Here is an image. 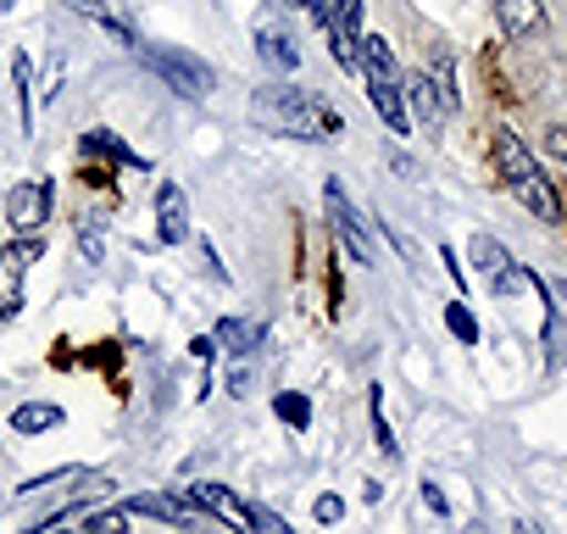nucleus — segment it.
Listing matches in <instances>:
<instances>
[{
	"label": "nucleus",
	"mask_w": 567,
	"mask_h": 534,
	"mask_svg": "<svg viewBox=\"0 0 567 534\" xmlns=\"http://www.w3.org/2000/svg\"><path fill=\"white\" fill-rule=\"evenodd\" d=\"M250 117H256L267 134H284V140H340V134H346V117H340L329 101H318L312 90H290V84L256 90Z\"/></svg>",
	"instance_id": "f257e3e1"
},
{
	"label": "nucleus",
	"mask_w": 567,
	"mask_h": 534,
	"mask_svg": "<svg viewBox=\"0 0 567 534\" xmlns=\"http://www.w3.org/2000/svg\"><path fill=\"white\" fill-rule=\"evenodd\" d=\"M501 178H506V189L539 217V223H561V195H556V184L545 178V167L528 156V145L517 140V134H501Z\"/></svg>",
	"instance_id": "f03ea898"
},
{
	"label": "nucleus",
	"mask_w": 567,
	"mask_h": 534,
	"mask_svg": "<svg viewBox=\"0 0 567 534\" xmlns=\"http://www.w3.org/2000/svg\"><path fill=\"white\" fill-rule=\"evenodd\" d=\"M362 79H368V101H373V112H379L395 134H406V129H412V112H406V79H401V68H395V51H390L379 34L362 40Z\"/></svg>",
	"instance_id": "7ed1b4c3"
},
{
	"label": "nucleus",
	"mask_w": 567,
	"mask_h": 534,
	"mask_svg": "<svg viewBox=\"0 0 567 534\" xmlns=\"http://www.w3.org/2000/svg\"><path fill=\"white\" fill-rule=\"evenodd\" d=\"M140 62H145L173 95H184V101H206V95H212V68L195 62V57H184V51H173V45H140Z\"/></svg>",
	"instance_id": "20e7f679"
},
{
	"label": "nucleus",
	"mask_w": 567,
	"mask_h": 534,
	"mask_svg": "<svg viewBox=\"0 0 567 534\" xmlns=\"http://www.w3.org/2000/svg\"><path fill=\"white\" fill-rule=\"evenodd\" d=\"M45 256V245L34 234H18L7 250H0V324H12L23 312V279H29V267Z\"/></svg>",
	"instance_id": "39448f33"
},
{
	"label": "nucleus",
	"mask_w": 567,
	"mask_h": 534,
	"mask_svg": "<svg viewBox=\"0 0 567 534\" xmlns=\"http://www.w3.org/2000/svg\"><path fill=\"white\" fill-rule=\"evenodd\" d=\"M323 212H329V228L340 234V245H346L362 267H373V234H368V223H362V212L351 206V195H346L340 178L323 184Z\"/></svg>",
	"instance_id": "423d86ee"
},
{
	"label": "nucleus",
	"mask_w": 567,
	"mask_h": 534,
	"mask_svg": "<svg viewBox=\"0 0 567 534\" xmlns=\"http://www.w3.org/2000/svg\"><path fill=\"white\" fill-rule=\"evenodd\" d=\"M406 95H412V106H417V123H423V129H440V123L456 112V79H451V62L440 57L434 73H429V79L417 73Z\"/></svg>",
	"instance_id": "0eeeda50"
},
{
	"label": "nucleus",
	"mask_w": 567,
	"mask_h": 534,
	"mask_svg": "<svg viewBox=\"0 0 567 534\" xmlns=\"http://www.w3.org/2000/svg\"><path fill=\"white\" fill-rule=\"evenodd\" d=\"M7 223L12 234H40V223H51V178H23L7 195Z\"/></svg>",
	"instance_id": "6e6552de"
},
{
	"label": "nucleus",
	"mask_w": 567,
	"mask_h": 534,
	"mask_svg": "<svg viewBox=\"0 0 567 534\" xmlns=\"http://www.w3.org/2000/svg\"><path fill=\"white\" fill-rule=\"evenodd\" d=\"M189 495H195L217 523H228V528H239V534H261V528H256V506H250V501H239L228 484H212V479H206V484H195Z\"/></svg>",
	"instance_id": "1a4fd4ad"
},
{
	"label": "nucleus",
	"mask_w": 567,
	"mask_h": 534,
	"mask_svg": "<svg viewBox=\"0 0 567 534\" xmlns=\"http://www.w3.org/2000/svg\"><path fill=\"white\" fill-rule=\"evenodd\" d=\"M329 34V45H334V62L340 68H362V0H346V7L334 12V23L323 29Z\"/></svg>",
	"instance_id": "9d476101"
},
{
	"label": "nucleus",
	"mask_w": 567,
	"mask_h": 534,
	"mask_svg": "<svg viewBox=\"0 0 567 534\" xmlns=\"http://www.w3.org/2000/svg\"><path fill=\"white\" fill-rule=\"evenodd\" d=\"M156 234L167 245H184L189 239V201L178 184H156Z\"/></svg>",
	"instance_id": "9b49d317"
},
{
	"label": "nucleus",
	"mask_w": 567,
	"mask_h": 534,
	"mask_svg": "<svg viewBox=\"0 0 567 534\" xmlns=\"http://www.w3.org/2000/svg\"><path fill=\"white\" fill-rule=\"evenodd\" d=\"M495 18L506 29V40H528L545 29V7L539 0H495Z\"/></svg>",
	"instance_id": "f8f14e48"
},
{
	"label": "nucleus",
	"mask_w": 567,
	"mask_h": 534,
	"mask_svg": "<svg viewBox=\"0 0 567 534\" xmlns=\"http://www.w3.org/2000/svg\"><path fill=\"white\" fill-rule=\"evenodd\" d=\"M256 51H261V62H267L272 73H296V68H301L296 40L284 34V29H272V23H261V29H256Z\"/></svg>",
	"instance_id": "ddd939ff"
},
{
	"label": "nucleus",
	"mask_w": 567,
	"mask_h": 534,
	"mask_svg": "<svg viewBox=\"0 0 567 534\" xmlns=\"http://www.w3.org/2000/svg\"><path fill=\"white\" fill-rule=\"evenodd\" d=\"M212 340H217L228 357H256V346H261V324H250V318H223Z\"/></svg>",
	"instance_id": "4468645a"
},
{
	"label": "nucleus",
	"mask_w": 567,
	"mask_h": 534,
	"mask_svg": "<svg viewBox=\"0 0 567 534\" xmlns=\"http://www.w3.org/2000/svg\"><path fill=\"white\" fill-rule=\"evenodd\" d=\"M7 423H12V434H45V429L62 423V407L56 401H23Z\"/></svg>",
	"instance_id": "2eb2a0df"
},
{
	"label": "nucleus",
	"mask_w": 567,
	"mask_h": 534,
	"mask_svg": "<svg viewBox=\"0 0 567 534\" xmlns=\"http://www.w3.org/2000/svg\"><path fill=\"white\" fill-rule=\"evenodd\" d=\"M272 412H278L284 423H290V429H312V401H307L301 390H278Z\"/></svg>",
	"instance_id": "dca6fc26"
},
{
	"label": "nucleus",
	"mask_w": 567,
	"mask_h": 534,
	"mask_svg": "<svg viewBox=\"0 0 567 534\" xmlns=\"http://www.w3.org/2000/svg\"><path fill=\"white\" fill-rule=\"evenodd\" d=\"M84 151H95V156H112V162H128V167H145V162H140V156H134V151L117 140V134H106V129H90V134H84Z\"/></svg>",
	"instance_id": "f3484780"
},
{
	"label": "nucleus",
	"mask_w": 567,
	"mask_h": 534,
	"mask_svg": "<svg viewBox=\"0 0 567 534\" xmlns=\"http://www.w3.org/2000/svg\"><path fill=\"white\" fill-rule=\"evenodd\" d=\"M12 84H18V123L34 129V95H29L34 84H29V57H23V51L12 57Z\"/></svg>",
	"instance_id": "a211bd4d"
},
{
	"label": "nucleus",
	"mask_w": 567,
	"mask_h": 534,
	"mask_svg": "<svg viewBox=\"0 0 567 534\" xmlns=\"http://www.w3.org/2000/svg\"><path fill=\"white\" fill-rule=\"evenodd\" d=\"M467 250H473V267H484L489 279H495V274H506V267H512V256H506V250H501V245H495L489 234H478V239H473Z\"/></svg>",
	"instance_id": "6ab92c4d"
},
{
	"label": "nucleus",
	"mask_w": 567,
	"mask_h": 534,
	"mask_svg": "<svg viewBox=\"0 0 567 534\" xmlns=\"http://www.w3.org/2000/svg\"><path fill=\"white\" fill-rule=\"evenodd\" d=\"M445 329H451L462 346H473V340H478V318L467 312V301H451V307H445Z\"/></svg>",
	"instance_id": "aec40b11"
},
{
	"label": "nucleus",
	"mask_w": 567,
	"mask_h": 534,
	"mask_svg": "<svg viewBox=\"0 0 567 534\" xmlns=\"http://www.w3.org/2000/svg\"><path fill=\"white\" fill-rule=\"evenodd\" d=\"M368 412H373V434H379V451H384V456H395L401 445H395V434H390V423H384V396H379V384H373V396H368Z\"/></svg>",
	"instance_id": "412c9836"
},
{
	"label": "nucleus",
	"mask_w": 567,
	"mask_h": 534,
	"mask_svg": "<svg viewBox=\"0 0 567 534\" xmlns=\"http://www.w3.org/2000/svg\"><path fill=\"white\" fill-rule=\"evenodd\" d=\"M84 534H128V506H106L84 523Z\"/></svg>",
	"instance_id": "4be33fe9"
},
{
	"label": "nucleus",
	"mask_w": 567,
	"mask_h": 534,
	"mask_svg": "<svg viewBox=\"0 0 567 534\" xmlns=\"http://www.w3.org/2000/svg\"><path fill=\"white\" fill-rule=\"evenodd\" d=\"M68 7H73V12H84V18H95V23H106V29H112L117 40H128V29H123V23H112L106 0H68ZM128 45H134V40H128Z\"/></svg>",
	"instance_id": "5701e85b"
},
{
	"label": "nucleus",
	"mask_w": 567,
	"mask_h": 534,
	"mask_svg": "<svg viewBox=\"0 0 567 534\" xmlns=\"http://www.w3.org/2000/svg\"><path fill=\"white\" fill-rule=\"evenodd\" d=\"M79 245L90 261H106V239H101V223L95 217H79Z\"/></svg>",
	"instance_id": "b1692460"
},
{
	"label": "nucleus",
	"mask_w": 567,
	"mask_h": 534,
	"mask_svg": "<svg viewBox=\"0 0 567 534\" xmlns=\"http://www.w3.org/2000/svg\"><path fill=\"white\" fill-rule=\"evenodd\" d=\"M195 245H200V261H206V279H217V285H228V267H223V261H217V250H212V239H206V234H200V239H195Z\"/></svg>",
	"instance_id": "393cba45"
},
{
	"label": "nucleus",
	"mask_w": 567,
	"mask_h": 534,
	"mask_svg": "<svg viewBox=\"0 0 567 534\" xmlns=\"http://www.w3.org/2000/svg\"><path fill=\"white\" fill-rule=\"evenodd\" d=\"M340 7H346V0H307V12H312V23H318V29H329Z\"/></svg>",
	"instance_id": "a878e982"
},
{
	"label": "nucleus",
	"mask_w": 567,
	"mask_h": 534,
	"mask_svg": "<svg viewBox=\"0 0 567 534\" xmlns=\"http://www.w3.org/2000/svg\"><path fill=\"white\" fill-rule=\"evenodd\" d=\"M312 512H318V523H340V517H346V501H340V495H318Z\"/></svg>",
	"instance_id": "bb28decb"
},
{
	"label": "nucleus",
	"mask_w": 567,
	"mask_h": 534,
	"mask_svg": "<svg viewBox=\"0 0 567 534\" xmlns=\"http://www.w3.org/2000/svg\"><path fill=\"white\" fill-rule=\"evenodd\" d=\"M223 384H228V396H245V390H250V368H239V362H234Z\"/></svg>",
	"instance_id": "cd10ccee"
},
{
	"label": "nucleus",
	"mask_w": 567,
	"mask_h": 534,
	"mask_svg": "<svg viewBox=\"0 0 567 534\" xmlns=\"http://www.w3.org/2000/svg\"><path fill=\"white\" fill-rule=\"evenodd\" d=\"M189 357H200V362H217V340L195 335V340H189Z\"/></svg>",
	"instance_id": "c85d7f7f"
},
{
	"label": "nucleus",
	"mask_w": 567,
	"mask_h": 534,
	"mask_svg": "<svg viewBox=\"0 0 567 534\" xmlns=\"http://www.w3.org/2000/svg\"><path fill=\"white\" fill-rule=\"evenodd\" d=\"M423 501H429V506H434V512H440V517H445V512H451V506H445V495H440V484H423Z\"/></svg>",
	"instance_id": "c756f323"
},
{
	"label": "nucleus",
	"mask_w": 567,
	"mask_h": 534,
	"mask_svg": "<svg viewBox=\"0 0 567 534\" xmlns=\"http://www.w3.org/2000/svg\"><path fill=\"white\" fill-rule=\"evenodd\" d=\"M550 156H567V129L550 123Z\"/></svg>",
	"instance_id": "7c9ffc66"
},
{
	"label": "nucleus",
	"mask_w": 567,
	"mask_h": 534,
	"mask_svg": "<svg viewBox=\"0 0 567 534\" xmlns=\"http://www.w3.org/2000/svg\"><path fill=\"white\" fill-rule=\"evenodd\" d=\"M545 290H550V296H556V301L567 307V285H550V279H545Z\"/></svg>",
	"instance_id": "2f4dec72"
},
{
	"label": "nucleus",
	"mask_w": 567,
	"mask_h": 534,
	"mask_svg": "<svg viewBox=\"0 0 567 534\" xmlns=\"http://www.w3.org/2000/svg\"><path fill=\"white\" fill-rule=\"evenodd\" d=\"M512 534H545V528H539V523H517Z\"/></svg>",
	"instance_id": "473e14b6"
},
{
	"label": "nucleus",
	"mask_w": 567,
	"mask_h": 534,
	"mask_svg": "<svg viewBox=\"0 0 567 534\" xmlns=\"http://www.w3.org/2000/svg\"><path fill=\"white\" fill-rule=\"evenodd\" d=\"M12 7H18V0H0V12H12Z\"/></svg>",
	"instance_id": "72a5a7b5"
},
{
	"label": "nucleus",
	"mask_w": 567,
	"mask_h": 534,
	"mask_svg": "<svg viewBox=\"0 0 567 534\" xmlns=\"http://www.w3.org/2000/svg\"><path fill=\"white\" fill-rule=\"evenodd\" d=\"M45 534H68V528H45Z\"/></svg>",
	"instance_id": "f704fd0d"
},
{
	"label": "nucleus",
	"mask_w": 567,
	"mask_h": 534,
	"mask_svg": "<svg viewBox=\"0 0 567 534\" xmlns=\"http://www.w3.org/2000/svg\"><path fill=\"white\" fill-rule=\"evenodd\" d=\"M0 201H7V195H0Z\"/></svg>",
	"instance_id": "c9c22d12"
}]
</instances>
